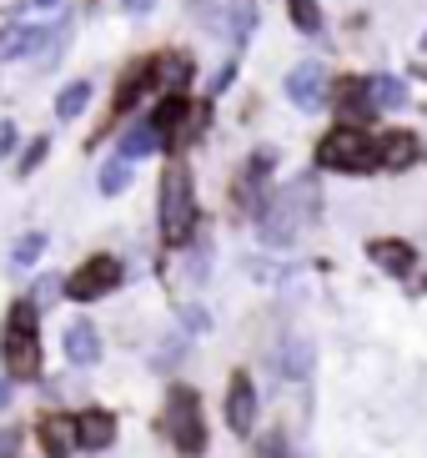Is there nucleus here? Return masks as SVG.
<instances>
[{"mask_svg": "<svg viewBox=\"0 0 427 458\" xmlns=\"http://www.w3.org/2000/svg\"><path fill=\"white\" fill-rule=\"evenodd\" d=\"M15 122H0V162H5V157H11V147H15Z\"/></svg>", "mask_w": 427, "mask_h": 458, "instance_id": "nucleus-27", "label": "nucleus"}, {"mask_svg": "<svg viewBox=\"0 0 427 458\" xmlns=\"http://www.w3.org/2000/svg\"><path fill=\"white\" fill-rule=\"evenodd\" d=\"M121 5H126V11H151L156 0H121Z\"/></svg>", "mask_w": 427, "mask_h": 458, "instance_id": "nucleus-30", "label": "nucleus"}, {"mask_svg": "<svg viewBox=\"0 0 427 458\" xmlns=\"http://www.w3.org/2000/svg\"><path fill=\"white\" fill-rule=\"evenodd\" d=\"M46 151H51V141H46V136H36V141L26 147V157H21V176H26V172H36V166L46 162Z\"/></svg>", "mask_w": 427, "mask_h": 458, "instance_id": "nucleus-24", "label": "nucleus"}, {"mask_svg": "<svg viewBox=\"0 0 427 458\" xmlns=\"http://www.w3.org/2000/svg\"><path fill=\"white\" fill-rule=\"evenodd\" d=\"M423 51H427V36H423Z\"/></svg>", "mask_w": 427, "mask_h": 458, "instance_id": "nucleus-33", "label": "nucleus"}, {"mask_svg": "<svg viewBox=\"0 0 427 458\" xmlns=\"http://www.w3.org/2000/svg\"><path fill=\"white\" fill-rule=\"evenodd\" d=\"M147 86H151V61H147V66H131V71H126V81H121V91H116V116H121V111H131L136 96L147 91Z\"/></svg>", "mask_w": 427, "mask_h": 458, "instance_id": "nucleus-20", "label": "nucleus"}, {"mask_svg": "<svg viewBox=\"0 0 427 458\" xmlns=\"http://www.w3.org/2000/svg\"><path fill=\"white\" fill-rule=\"evenodd\" d=\"M317 166L327 172H373V141L362 126H332L317 147Z\"/></svg>", "mask_w": 427, "mask_h": 458, "instance_id": "nucleus-5", "label": "nucleus"}, {"mask_svg": "<svg viewBox=\"0 0 427 458\" xmlns=\"http://www.w3.org/2000/svg\"><path fill=\"white\" fill-rule=\"evenodd\" d=\"M126 182H131V166H126V162L116 157V162H111L106 172H101V191H106V197H116V191H126Z\"/></svg>", "mask_w": 427, "mask_h": 458, "instance_id": "nucleus-22", "label": "nucleus"}, {"mask_svg": "<svg viewBox=\"0 0 427 458\" xmlns=\"http://www.w3.org/2000/svg\"><path fill=\"white\" fill-rule=\"evenodd\" d=\"M292 15L302 30H317V11H312V0H292Z\"/></svg>", "mask_w": 427, "mask_h": 458, "instance_id": "nucleus-25", "label": "nucleus"}, {"mask_svg": "<svg viewBox=\"0 0 427 458\" xmlns=\"http://www.w3.org/2000/svg\"><path fill=\"white\" fill-rule=\"evenodd\" d=\"M0 403H5V383H0Z\"/></svg>", "mask_w": 427, "mask_h": 458, "instance_id": "nucleus-32", "label": "nucleus"}, {"mask_svg": "<svg viewBox=\"0 0 427 458\" xmlns=\"http://www.w3.org/2000/svg\"><path fill=\"white\" fill-rule=\"evenodd\" d=\"M227 428L231 433L256 428V388L247 373H231V383H227Z\"/></svg>", "mask_w": 427, "mask_h": 458, "instance_id": "nucleus-8", "label": "nucleus"}, {"mask_svg": "<svg viewBox=\"0 0 427 458\" xmlns=\"http://www.w3.org/2000/svg\"><path fill=\"white\" fill-rule=\"evenodd\" d=\"M181 318L191 323V333H206V323H212V318H206L201 308H181Z\"/></svg>", "mask_w": 427, "mask_h": 458, "instance_id": "nucleus-28", "label": "nucleus"}, {"mask_svg": "<svg viewBox=\"0 0 427 458\" xmlns=\"http://www.w3.org/2000/svg\"><path fill=\"white\" fill-rule=\"evenodd\" d=\"M262 458H287V444H281V433H277V438H267V444H262Z\"/></svg>", "mask_w": 427, "mask_h": 458, "instance_id": "nucleus-29", "label": "nucleus"}, {"mask_svg": "<svg viewBox=\"0 0 427 458\" xmlns=\"http://www.w3.org/2000/svg\"><path fill=\"white\" fill-rule=\"evenodd\" d=\"M147 151H161V136L151 131V122L131 126V131L121 136V162H131V157H147Z\"/></svg>", "mask_w": 427, "mask_h": 458, "instance_id": "nucleus-19", "label": "nucleus"}, {"mask_svg": "<svg viewBox=\"0 0 427 458\" xmlns=\"http://www.w3.org/2000/svg\"><path fill=\"white\" fill-rule=\"evenodd\" d=\"M0 458H21V433L0 428Z\"/></svg>", "mask_w": 427, "mask_h": 458, "instance_id": "nucleus-26", "label": "nucleus"}, {"mask_svg": "<svg viewBox=\"0 0 427 458\" xmlns=\"http://www.w3.org/2000/svg\"><path fill=\"white\" fill-rule=\"evenodd\" d=\"M272 151H256L252 162H247V172L237 176V202L241 207H252V212H262V187H267V176H272Z\"/></svg>", "mask_w": 427, "mask_h": 458, "instance_id": "nucleus-11", "label": "nucleus"}, {"mask_svg": "<svg viewBox=\"0 0 427 458\" xmlns=\"http://www.w3.org/2000/svg\"><path fill=\"white\" fill-rule=\"evenodd\" d=\"M197 232V191L187 166H166L161 176V237L166 247H187Z\"/></svg>", "mask_w": 427, "mask_h": 458, "instance_id": "nucleus-2", "label": "nucleus"}, {"mask_svg": "<svg viewBox=\"0 0 427 458\" xmlns=\"http://www.w3.org/2000/svg\"><path fill=\"white\" fill-rule=\"evenodd\" d=\"M36 5H46V11H51V5H61V0H36Z\"/></svg>", "mask_w": 427, "mask_h": 458, "instance_id": "nucleus-31", "label": "nucleus"}, {"mask_svg": "<svg viewBox=\"0 0 427 458\" xmlns=\"http://www.w3.org/2000/svg\"><path fill=\"white\" fill-rule=\"evenodd\" d=\"M312 212H317V191H312V182H292V187H281L272 202H262L256 232H262V242L267 247H287L297 232L312 222Z\"/></svg>", "mask_w": 427, "mask_h": 458, "instance_id": "nucleus-1", "label": "nucleus"}, {"mask_svg": "<svg viewBox=\"0 0 427 458\" xmlns=\"http://www.w3.org/2000/svg\"><path fill=\"white\" fill-rule=\"evenodd\" d=\"M40 247H46V237H40V232H26V237H21V242H15V267H30V262H36L40 257Z\"/></svg>", "mask_w": 427, "mask_h": 458, "instance_id": "nucleus-23", "label": "nucleus"}, {"mask_svg": "<svg viewBox=\"0 0 427 458\" xmlns=\"http://www.w3.org/2000/svg\"><path fill=\"white\" fill-rule=\"evenodd\" d=\"M367 252H373V262H377V267H388L392 277H402V272L413 267V247H407V242H392V237H382V242H373Z\"/></svg>", "mask_w": 427, "mask_h": 458, "instance_id": "nucleus-15", "label": "nucleus"}, {"mask_svg": "<svg viewBox=\"0 0 427 458\" xmlns=\"http://www.w3.org/2000/svg\"><path fill=\"white\" fill-rule=\"evenodd\" d=\"M161 428L172 438L176 448L187 458H197L206 448V423H201V398L191 388H172L166 393V418H161Z\"/></svg>", "mask_w": 427, "mask_h": 458, "instance_id": "nucleus-4", "label": "nucleus"}, {"mask_svg": "<svg viewBox=\"0 0 427 458\" xmlns=\"http://www.w3.org/2000/svg\"><path fill=\"white\" fill-rule=\"evenodd\" d=\"M347 86V91H342V116H347V122L342 126H357V116L362 122H367V116H373V96H367V81H342Z\"/></svg>", "mask_w": 427, "mask_h": 458, "instance_id": "nucleus-16", "label": "nucleus"}, {"mask_svg": "<svg viewBox=\"0 0 427 458\" xmlns=\"http://www.w3.org/2000/svg\"><path fill=\"white\" fill-rule=\"evenodd\" d=\"M36 41H46V30H36V26H21V30H11V36H5V46H0V55H30L36 51Z\"/></svg>", "mask_w": 427, "mask_h": 458, "instance_id": "nucleus-21", "label": "nucleus"}, {"mask_svg": "<svg viewBox=\"0 0 427 458\" xmlns=\"http://www.w3.org/2000/svg\"><path fill=\"white\" fill-rule=\"evenodd\" d=\"M277 373L281 377H307L312 373V343L307 337H287L277 348Z\"/></svg>", "mask_w": 427, "mask_h": 458, "instance_id": "nucleus-14", "label": "nucleus"}, {"mask_svg": "<svg viewBox=\"0 0 427 458\" xmlns=\"http://www.w3.org/2000/svg\"><path fill=\"white\" fill-rule=\"evenodd\" d=\"M116 287H121V262L111 252L86 257V262L66 277V297H76V302H96V297L116 293Z\"/></svg>", "mask_w": 427, "mask_h": 458, "instance_id": "nucleus-6", "label": "nucleus"}, {"mask_svg": "<svg viewBox=\"0 0 427 458\" xmlns=\"http://www.w3.org/2000/svg\"><path fill=\"white\" fill-rule=\"evenodd\" d=\"M66 358L76 368L101 363V333H96V323H71L66 327Z\"/></svg>", "mask_w": 427, "mask_h": 458, "instance_id": "nucleus-12", "label": "nucleus"}, {"mask_svg": "<svg viewBox=\"0 0 427 458\" xmlns=\"http://www.w3.org/2000/svg\"><path fill=\"white\" fill-rule=\"evenodd\" d=\"M287 101H292L297 111H322V101H327V71H322V61H302V66L287 71Z\"/></svg>", "mask_w": 427, "mask_h": 458, "instance_id": "nucleus-7", "label": "nucleus"}, {"mask_svg": "<svg viewBox=\"0 0 427 458\" xmlns=\"http://www.w3.org/2000/svg\"><path fill=\"white\" fill-rule=\"evenodd\" d=\"M367 96H373V106H377V111H398V106H407V86L392 81V76H373V81H367Z\"/></svg>", "mask_w": 427, "mask_h": 458, "instance_id": "nucleus-17", "label": "nucleus"}, {"mask_svg": "<svg viewBox=\"0 0 427 458\" xmlns=\"http://www.w3.org/2000/svg\"><path fill=\"white\" fill-rule=\"evenodd\" d=\"M417 157H423V141L413 131H392L373 147V166H382V172H407Z\"/></svg>", "mask_w": 427, "mask_h": 458, "instance_id": "nucleus-9", "label": "nucleus"}, {"mask_svg": "<svg viewBox=\"0 0 427 458\" xmlns=\"http://www.w3.org/2000/svg\"><path fill=\"white\" fill-rule=\"evenodd\" d=\"M86 106H91V81H71L66 91L55 96V116H61V122H76Z\"/></svg>", "mask_w": 427, "mask_h": 458, "instance_id": "nucleus-18", "label": "nucleus"}, {"mask_svg": "<svg viewBox=\"0 0 427 458\" xmlns=\"http://www.w3.org/2000/svg\"><path fill=\"white\" fill-rule=\"evenodd\" d=\"M40 448H46V458H71V448H76V423L66 413L40 418Z\"/></svg>", "mask_w": 427, "mask_h": 458, "instance_id": "nucleus-13", "label": "nucleus"}, {"mask_svg": "<svg viewBox=\"0 0 427 458\" xmlns=\"http://www.w3.org/2000/svg\"><path fill=\"white\" fill-rule=\"evenodd\" d=\"M5 373L11 377H40V337H36V302H15L5 318V343H0Z\"/></svg>", "mask_w": 427, "mask_h": 458, "instance_id": "nucleus-3", "label": "nucleus"}, {"mask_svg": "<svg viewBox=\"0 0 427 458\" xmlns=\"http://www.w3.org/2000/svg\"><path fill=\"white\" fill-rule=\"evenodd\" d=\"M71 423H76V448H111L116 444V413H106V408H86Z\"/></svg>", "mask_w": 427, "mask_h": 458, "instance_id": "nucleus-10", "label": "nucleus"}]
</instances>
